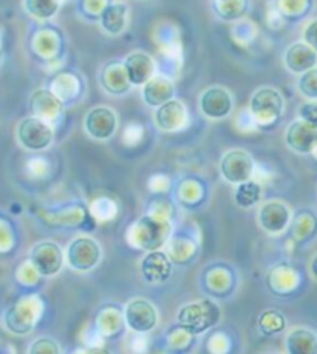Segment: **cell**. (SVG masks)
<instances>
[{
	"label": "cell",
	"instance_id": "44dd1931",
	"mask_svg": "<svg viewBox=\"0 0 317 354\" xmlns=\"http://www.w3.org/2000/svg\"><path fill=\"white\" fill-rule=\"evenodd\" d=\"M101 81H102L104 88L107 90L109 93H114V95L124 93V91H127L132 85L123 64L109 65V67L104 70Z\"/></svg>",
	"mask_w": 317,
	"mask_h": 354
},
{
	"label": "cell",
	"instance_id": "7a4b0ae2",
	"mask_svg": "<svg viewBox=\"0 0 317 354\" xmlns=\"http://www.w3.org/2000/svg\"><path fill=\"white\" fill-rule=\"evenodd\" d=\"M285 109V101L279 90L273 87H262L251 97L249 111L254 121L260 126H273L280 120Z\"/></svg>",
	"mask_w": 317,
	"mask_h": 354
},
{
	"label": "cell",
	"instance_id": "603a6c76",
	"mask_svg": "<svg viewBox=\"0 0 317 354\" xmlns=\"http://www.w3.org/2000/svg\"><path fill=\"white\" fill-rule=\"evenodd\" d=\"M260 198H262V187L257 181L248 180L235 186L234 200L237 206L244 207V209L254 207L257 203L260 201Z\"/></svg>",
	"mask_w": 317,
	"mask_h": 354
},
{
	"label": "cell",
	"instance_id": "4316f807",
	"mask_svg": "<svg viewBox=\"0 0 317 354\" xmlns=\"http://www.w3.org/2000/svg\"><path fill=\"white\" fill-rule=\"evenodd\" d=\"M30 353L31 354H48V353L56 354V353H61V348H59L56 340L48 339V337H41L31 344Z\"/></svg>",
	"mask_w": 317,
	"mask_h": 354
},
{
	"label": "cell",
	"instance_id": "277c9868",
	"mask_svg": "<svg viewBox=\"0 0 317 354\" xmlns=\"http://www.w3.org/2000/svg\"><path fill=\"white\" fill-rule=\"evenodd\" d=\"M17 138L25 149L39 152V150H45L51 146L55 140V132L48 121L37 116H30L19 124Z\"/></svg>",
	"mask_w": 317,
	"mask_h": 354
},
{
	"label": "cell",
	"instance_id": "8fae6325",
	"mask_svg": "<svg viewBox=\"0 0 317 354\" xmlns=\"http://www.w3.org/2000/svg\"><path fill=\"white\" fill-rule=\"evenodd\" d=\"M287 146L299 155H317V129L303 120L289 124L285 135Z\"/></svg>",
	"mask_w": 317,
	"mask_h": 354
},
{
	"label": "cell",
	"instance_id": "3957f363",
	"mask_svg": "<svg viewBox=\"0 0 317 354\" xmlns=\"http://www.w3.org/2000/svg\"><path fill=\"white\" fill-rule=\"evenodd\" d=\"M101 246L96 240L91 237H76L70 241L67 246V254H65V260L67 265L73 268L75 271L79 272H89L99 265L101 261Z\"/></svg>",
	"mask_w": 317,
	"mask_h": 354
},
{
	"label": "cell",
	"instance_id": "cb8c5ba5",
	"mask_svg": "<svg viewBox=\"0 0 317 354\" xmlns=\"http://www.w3.org/2000/svg\"><path fill=\"white\" fill-rule=\"evenodd\" d=\"M61 6V0H25V8L37 21H48L55 17Z\"/></svg>",
	"mask_w": 317,
	"mask_h": 354
},
{
	"label": "cell",
	"instance_id": "30bf717a",
	"mask_svg": "<svg viewBox=\"0 0 317 354\" xmlns=\"http://www.w3.org/2000/svg\"><path fill=\"white\" fill-rule=\"evenodd\" d=\"M136 237L140 240V246L147 251H155L161 248L170 234V225L167 220L160 217H143L135 226Z\"/></svg>",
	"mask_w": 317,
	"mask_h": 354
},
{
	"label": "cell",
	"instance_id": "52a82bcc",
	"mask_svg": "<svg viewBox=\"0 0 317 354\" xmlns=\"http://www.w3.org/2000/svg\"><path fill=\"white\" fill-rule=\"evenodd\" d=\"M30 260L33 268L45 277H53L64 266L62 249L55 241H41V243L35 245V248L31 249Z\"/></svg>",
	"mask_w": 317,
	"mask_h": 354
},
{
	"label": "cell",
	"instance_id": "7c38bea8",
	"mask_svg": "<svg viewBox=\"0 0 317 354\" xmlns=\"http://www.w3.org/2000/svg\"><path fill=\"white\" fill-rule=\"evenodd\" d=\"M257 218H259V225L263 231L271 235H279L285 231L291 221V211L283 201L271 200L260 207Z\"/></svg>",
	"mask_w": 317,
	"mask_h": 354
},
{
	"label": "cell",
	"instance_id": "7402d4cb",
	"mask_svg": "<svg viewBox=\"0 0 317 354\" xmlns=\"http://www.w3.org/2000/svg\"><path fill=\"white\" fill-rule=\"evenodd\" d=\"M5 322L6 326H8V330L15 334H28L33 325H35V319H33V314L28 305L19 304L16 306H12L8 314H6Z\"/></svg>",
	"mask_w": 317,
	"mask_h": 354
},
{
	"label": "cell",
	"instance_id": "9c48e42d",
	"mask_svg": "<svg viewBox=\"0 0 317 354\" xmlns=\"http://www.w3.org/2000/svg\"><path fill=\"white\" fill-rule=\"evenodd\" d=\"M85 132L98 141H107L116 133L118 116L114 110L105 106L91 109L85 116Z\"/></svg>",
	"mask_w": 317,
	"mask_h": 354
},
{
	"label": "cell",
	"instance_id": "9a60e30c",
	"mask_svg": "<svg viewBox=\"0 0 317 354\" xmlns=\"http://www.w3.org/2000/svg\"><path fill=\"white\" fill-rule=\"evenodd\" d=\"M124 70L132 85L143 87L144 84L155 76V62L147 53L135 51L124 59Z\"/></svg>",
	"mask_w": 317,
	"mask_h": 354
},
{
	"label": "cell",
	"instance_id": "5bb4252c",
	"mask_svg": "<svg viewBox=\"0 0 317 354\" xmlns=\"http://www.w3.org/2000/svg\"><path fill=\"white\" fill-rule=\"evenodd\" d=\"M140 270L147 283H164L172 275V261L160 249H155L141 260Z\"/></svg>",
	"mask_w": 317,
	"mask_h": 354
},
{
	"label": "cell",
	"instance_id": "f546056e",
	"mask_svg": "<svg viewBox=\"0 0 317 354\" xmlns=\"http://www.w3.org/2000/svg\"><path fill=\"white\" fill-rule=\"evenodd\" d=\"M309 271H311V275L317 280V254L313 257L311 263H309Z\"/></svg>",
	"mask_w": 317,
	"mask_h": 354
},
{
	"label": "cell",
	"instance_id": "f1b7e54d",
	"mask_svg": "<svg viewBox=\"0 0 317 354\" xmlns=\"http://www.w3.org/2000/svg\"><path fill=\"white\" fill-rule=\"evenodd\" d=\"M302 36H303V42H307L309 47L317 51V19H313V21H309L305 25Z\"/></svg>",
	"mask_w": 317,
	"mask_h": 354
},
{
	"label": "cell",
	"instance_id": "d6986e66",
	"mask_svg": "<svg viewBox=\"0 0 317 354\" xmlns=\"http://www.w3.org/2000/svg\"><path fill=\"white\" fill-rule=\"evenodd\" d=\"M129 10L124 3H114L105 6L99 17L101 28L110 36H120L127 27Z\"/></svg>",
	"mask_w": 317,
	"mask_h": 354
},
{
	"label": "cell",
	"instance_id": "ffe728a7",
	"mask_svg": "<svg viewBox=\"0 0 317 354\" xmlns=\"http://www.w3.org/2000/svg\"><path fill=\"white\" fill-rule=\"evenodd\" d=\"M285 344L289 354H317V334L308 328H293Z\"/></svg>",
	"mask_w": 317,
	"mask_h": 354
},
{
	"label": "cell",
	"instance_id": "ac0fdd59",
	"mask_svg": "<svg viewBox=\"0 0 317 354\" xmlns=\"http://www.w3.org/2000/svg\"><path fill=\"white\" fill-rule=\"evenodd\" d=\"M175 87L170 80L164 76H154L150 81L143 85L144 102L150 107H160L167 101L174 100Z\"/></svg>",
	"mask_w": 317,
	"mask_h": 354
},
{
	"label": "cell",
	"instance_id": "4dcf8cb0",
	"mask_svg": "<svg viewBox=\"0 0 317 354\" xmlns=\"http://www.w3.org/2000/svg\"><path fill=\"white\" fill-rule=\"evenodd\" d=\"M0 59H2V48H0Z\"/></svg>",
	"mask_w": 317,
	"mask_h": 354
},
{
	"label": "cell",
	"instance_id": "d4e9b609",
	"mask_svg": "<svg viewBox=\"0 0 317 354\" xmlns=\"http://www.w3.org/2000/svg\"><path fill=\"white\" fill-rule=\"evenodd\" d=\"M287 328L285 316L279 311H263L259 317V330L265 336H275Z\"/></svg>",
	"mask_w": 317,
	"mask_h": 354
},
{
	"label": "cell",
	"instance_id": "4fadbf2b",
	"mask_svg": "<svg viewBox=\"0 0 317 354\" xmlns=\"http://www.w3.org/2000/svg\"><path fill=\"white\" fill-rule=\"evenodd\" d=\"M154 120L161 132H178L188 122V109L181 101L170 100L163 106L156 107Z\"/></svg>",
	"mask_w": 317,
	"mask_h": 354
},
{
	"label": "cell",
	"instance_id": "83f0119b",
	"mask_svg": "<svg viewBox=\"0 0 317 354\" xmlns=\"http://www.w3.org/2000/svg\"><path fill=\"white\" fill-rule=\"evenodd\" d=\"M299 118L317 129V101L303 102L299 109Z\"/></svg>",
	"mask_w": 317,
	"mask_h": 354
},
{
	"label": "cell",
	"instance_id": "e0dca14e",
	"mask_svg": "<svg viewBox=\"0 0 317 354\" xmlns=\"http://www.w3.org/2000/svg\"><path fill=\"white\" fill-rule=\"evenodd\" d=\"M30 107L33 116L42 118L45 121H55L62 113V101L61 97L51 93L50 90H37L33 93L30 100Z\"/></svg>",
	"mask_w": 317,
	"mask_h": 354
},
{
	"label": "cell",
	"instance_id": "6da1fadb",
	"mask_svg": "<svg viewBox=\"0 0 317 354\" xmlns=\"http://www.w3.org/2000/svg\"><path fill=\"white\" fill-rule=\"evenodd\" d=\"M178 324L184 331L192 334H201L209 328L217 325L220 319V310L212 300L192 301L180 308L178 311Z\"/></svg>",
	"mask_w": 317,
	"mask_h": 354
},
{
	"label": "cell",
	"instance_id": "2e32d148",
	"mask_svg": "<svg viewBox=\"0 0 317 354\" xmlns=\"http://www.w3.org/2000/svg\"><path fill=\"white\" fill-rule=\"evenodd\" d=\"M283 62L293 75H302L317 67V51L309 47L307 42H296L289 45L285 51Z\"/></svg>",
	"mask_w": 317,
	"mask_h": 354
},
{
	"label": "cell",
	"instance_id": "484cf974",
	"mask_svg": "<svg viewBox=\"0 0 317 354\" xmlns=\"http://www.w3.org/2000/svg\"><path fill=\"white\" fill-rule=\"evenodd\" d=\"M297 88L307 101H317V67L300 75Z\"/></svg>",
	"mask_w": 317,
	"mask_h": 354
},
{
	"label": "cell",
	"instance_id": "8992f818",
	"mask_svg": "<svg viewBox=\"0 0 317 354\" xmlns=\"http://www.w3.org/2000/svg\"><path fill=\"white\" fill-rule=\"evenodd\" d=\"M124 322L130 331L146 334L158 325V311L149 300L134 299L124 308Z\"/></svg>",
	"mask_w": 317,
	"mask_h": 354
},
{
	"label": "cell",
	"instance_id": "5b68a950",
	"mask_svg": "<svg viewBox=\"0 0 317 354\" xmlns=\"http://www.w3.org/2000/svg\"><path fill=\"white\" fill-rule=\"evenodd\" d=\"M254 169L255 164L253 156L240 149L229 150L228 153H224L220 162L221 176L234 186L248 180H253Z\"/></svg>",
	"mask_w": 317,
	"mask_h": 354
},
{
	"label": "cell",
	"instance_id": "ba28073f",
	"mask_svg": "<svg viewBox=\"0 0 317 354\" xmlns=\"http://www.w3.org/2000/svg\"><path fill=\"white\" fill-rule=\"evenodd\" d=\"M233 95L224 87H209L200 96V111L210 121H220L233 113Z\"/></svg>",
	"mask_w": 317,
	"mask_h": 354
}]
</instances>
